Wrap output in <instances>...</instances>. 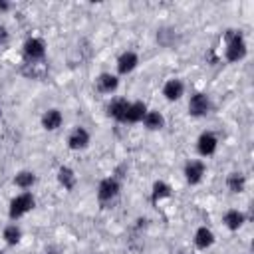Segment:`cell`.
Listing matches in <instances>:
<instances>
[{"instance_id": "cell-1", "label": "cell", "mask_w": 254, "mask_h": 254, "mask_svg": "<svg viewBox=\"0 0 254 254\" xmlns=\"http://www.w3.org/2000/svg\"><path fill=\"white\" fill-rule=\"evenodd\" d=\"M224 42H226V48H224V60L226 62L236 64V62L246 58L248 46H246V40H244L240 30H228L224 34Z\"/></svg>"}, {"instance_id": "cell-20", "label": "cell", "mask_w": 254, "mask_h": 254, "mask_svg": "<svg viewBox=\"0 0 254 254\" xmlns=\"http://www.w3.org/2000/svg\"><path fill=\"white\" fill-rule=\"evenodd\" d=\"M226 189H228L232 194H240V192L246 189V175L240 173V171L228 173V177H226Z\"/></svg>"}, {"instance_id": "cell-16", "label": "cell", "mask_w": 254, "mask_h": 254, "mask_svg": "<svg viewBox=\"0 0 254 254\" xmlns=\"http://www.w3.org/2000/svg\"><path fill=\"white\" fill-rule=\"evenodd\" d=\"M56 177H58L60 187H64V190H73L75 185H77V175H75V171H73L71 167H67V165L60 167Z\"/></svg>"}, {"instance_id": "cell-15", "label": "cell", "mask_w": 254, "mask_h": 254, "mask_svg": "<svg viewBox=\"0 0 254 254\" xmlns=\"http://www.w3.org/2000/svg\"><path fill=\"white\" fill-rule=\"evenodd\" d=\"M62 123H64V115H62L60 109L52 107V109L44 111V115H42V127L46 131H56V129L62 127Z\"/></svg>"}, {"instance_id": "cell-21", "label": "cell", "mask_w": 254, "mask_h": 254, "mask_svg": "<svg viewBox=\"0 0 254 254\" xmlns=\"http://www.w3.org/2000/svg\"><path fill=\"white\" fill-rule=\"evenodd\" d=\"M36 181H38L36 173H34V171H28V169H24V171H18V173L14 175V185H16L18 189H22V190H28V189H32V187L36 185Z\"/></svg>"}, {"instance_id": "cell-6", "label": "cell", "mask_w": 254, "mask_h": 254, "mask_svg": "<svg viewBox=\"0 0 254 254\" xmlns=\"http://www.w3.org/2000/svg\"><path fill=\"white\" fill-rule=\"evenodd\" d=\"M183 175H185V181H187L190 187L198 185V183L204 179V175H206V165H204V161H200V159H190V161H187Z\"/></svg>"}, {"instance_id": "cell-5", "label": "cell", "mask_w": 254, "mask_h": 254, "mask_svg": "<svg viewBox=\"0 0 254 254\" xmlns=\"http://www.w3.org/2000/svg\"><path fill=\"white\" fill-rule=\"evenodd\" d=\"M187 109H189V115L190 117H196V119L198 117H206L210 113V109H212V101H210V97L206 93L196 91V93L190 95Z\"/></svg>"}, {"instance_id": "cell-27", "label": "cell", "mask_w": 254, "mask_h": 254, "mask_svg": "<svg viewBox=\"0 0 254 254\" xmlns=\"http://www.w3.org/2000/svg\"><path fill=\"white\" fill-rule=\"evenodd\" d=\"M0 117H2V105H0Z\"/></svg>"}, {"instance_id": "cell-2", "label": "cell", "mask_w": 254, "mask_h": 254, "mask_svg": "<svg viewBox=\"0 0 254 254\" xmlns=\"http://www.w3.org/2000/svg\"><path fill=\"white\" fill-rule=\"evenodd\" d=\"M34 206H36V196H34L30 190H24V192L16 194V196L10 200L8 216H10V220H18V218H22L24 214H28L30 210H34Z\"/></svg>"}, {"instance_id": "cell-4", "label": "cell", "mask_w": 254, "mask_h": 254, "mask_svg": "<svg viewBox=\"0 0 254 254\" xmlns=\"http://www.w3.org/2000/svg\"><path fill=\"white\" fill-rule=\"evenodd\" d=\"M22 56H24V62L28 64L46 62V42L42 38H28L22 46Z\"/></svg>"}, {"instance_id": "cell-24", "label": "cell", "mask_w": 254, "mask_h": 254, "mask_svg": "<svg viewBox=\"0 0 254 254\" xmlns=\"http://www.w3.org/2000/svg\"><path fill=\"white\" fill-rule=\"evenodd\" d=\"M6 42H8V30H6V26H0V48H2Z\"/></svg>"}, {"instance_id": "cell-8", "label": "cell", "mask_w": 254, "mask_h": 254, "mask_svg": "<svg viewBox=\"0 0 254 254\" xmlns=\"http://www.w3.org/2000/svg\"><path fill=\"white\" fill-rule=\"evenodd\" d=\"M216 147H218V139L212 131H202L196 139V153L200 157H210L216 153Z\"/></svg>"}, {"instance_id": "cell-14", "label": "cell", "mask_w": 254, "mask_h": 254, "mask_svg": "<svg viewBox=\"0 0 254 254\" xmlns=\"http://www.w3.org/2000/svg\"><path fill=\"white\" fill-rule=\"evenodd\" d=\"M214 232L208 228V226H198L194 230V236H192V242H194V248L196 250H206L214 244Z\"/></svg>"}, {"instance_id": "cell-10", "label": "cell", "mask_w": 254, "mask_h": 254, "mask_svg": "<svg viewBox=\"0 0 254 254\" xmlns=\"http://www.w3.org/2000/svg\"><path fill=\"white\" fill-rule=\"evenodd\" d=\"M93 85H95V89H97L99 93H103V95H109V93H113V91L119 87V77H117L115 73L103 71V73H99V75L95 77Z\"/></svg>"}, {"instance_id": "cell-3", "label": "cell", "mask_w": 254, "mask_h": 254, "mask_svg": "<svg viewBox=\"0 0 254 254\" xmlns=\"http://www.w3.org/2000/svg\"><path fill=\"white\" fill-rule=\"evenodd\" d=\"M119 192H121V183H119V179H115L113 175L101 179L99 185H97V200H99L101 206L111 204V202L119 196Z\"/></svg>"}, {"instance_id": "cell-12", "label": "cell", "mask_w": 254, "mask_h": 254, "mask_svg": "<svg viewBox=\"0 0 254 254\" xmlns=\"http://www.w3.org/2000/svg\"><path fill=\"white\" fill-rule=\"evenodd\" d=\"M163 95L167 101H179L185 95V83L179 77H171L163 85Z\"/></svg>"}, {"instance_id": "cell-9", "label": "cell", "mask_w": 254, "mask_h": 254, "mask_svg": "<svg viewBox=\"0 0 254 254\" xmlns=\"http://www.w3.org/2000/svg\"><path fill=\"white\" fill-rule=\"evenodd\" d=\"M129 103H131V101H127L125 97H115V99H111V101L105 105L107 117L115 119L117 123H125V115H127V109H129Z\"/></svg>"}, {"instance_id": "cell-7", "label": "cell", "mask_w": 254, "mask_h": 254, "mask_svg": "<svg viewBox=\"0 0 254 254\" xmlns=\"http://www.w3.org/2000/svg\"><path fill=\"white\" fill-rule=\"evenodd\" d=\"M89 141H91L89 131L81 125H75L67 135V149L69 151H83L89 147Z\"/></svg>"}, {"instance_id": "cell-25", "label": "cell", "mask_w": 254, "mask_h": 254, "mask_svg": "<svg viewBox=\"0 0 254 254\" xmlns=\"http://www.w3.org/2000/svg\"><path fill=\"white\" fill-rule=\"evenodd\" d=\"M12 8V4L8 2V0H0V14H4V12H8Z\"/></svg>"}, {"instance_id": "cell-13", "label": "cell", "mask_w": 254, "mask_h": 254, "mask_svg": "<svg viewBox=\"0 0 254 254\" xmlns=\"http://www.w3.org/2000/svg\"><path fill=\"white\" fill-rule=\"evenodd\" d=\"M246 222V214L238 208H228L224 214H222V224L230 230V232H236L242 228V224Z\"/></svg>"}, {"instance_id": "cell-23", "label": "cell", "mask_w": 254, "mask_h": 254, "mask_svg": "<svg viewBox=\"0 0 254 254\" xmlns=\"http://www.w3.org/2000/svg\"><path fill=\"white\" fill-rule=\"evenodd\" d=\"M175 40H177V34H175V30H171V28H161V30L157 32V42H159L161 46H165V48L175 46Z\"/></svg>"}, {"instance_id": "cell-19", "label": "cell", "mask_w": 254, "mask_h": 254, "mask_svg": "<svg viewBox=\"0 0 254 254\" xmlns=\"http://www.w3.org/2000/svg\"><path fill=\"white\" fill-rule=\"evenodd\" d=\"M141 123L145 125L147 131H161L165 127V117L157 109H147V113H145V117H143Z\"/></svg>"}, {"instance_id": "cell-28", "label": "cell", "mask_w": 254, "mask_h": 254, "mask_svg": "<svg viewBox=\"0 0 254 254\" xmlns=\"http://www.w3.org/2000/svg\"><path fill=\"white\" fill-rule=\"evenodd\" d=\"M0 254H2V252H0Z\"/></svg>"}, {"instance_id": "cell-26", "label": "cell", "mask_w": 254, "mask_h": 254, "mask_svg": "<svg viewBox=\"0 0 254 254\" xmlns=\"http://www.w3.org/2000/svg\"><path fill=\"white\" fill-rule=\"evenodd\" d=\"M44 254H58L56 250H48V252H44Z\"/></svg>"}, {"instance_id": "cell-22", "label": "cell", "mask_w": 254, "mask_h": 254, "mask_svg": "<svg viewBox=\"0 0 254 254\" xmlns=\"http://www.w3.org/2000/svg\"><path fill=\"white\" fill-rule=\"evenodd\" d=\"M2 238H4V242L8 244V246H16V244H20V240H22V230H20V226L18 224H6L4 226V230H2Z\"/></svg>"}, {"instance_id": "cell-18", "label": "cell", "mask_w": 254, "mask_h": 254, "mask_svg": "<svg viewBox=\"0 0 254 254\" xmlns=\"http://www.w3.org/2000/svg\"><path fill=\"white\" fill-rule=\"evenodd\" d=\"M171 194H173V189H171L169 183H165V181H155L153 183V187H151V202L153 204H159V202L171 198Z\"/></svg>"}, {"instance_id": "cell-11", "label": "cell", "mask_w": 254, "mask_h": 254, "mask_svg": "<svg viewBox=\"0 0 254 254\" xmlns=\"http://www.w3.org/2000/svg\"><path fill=\"white\" fill-rule=\"evenodd\" d=\"M137 65H139V56H137L133 50L123 52V54L117 58V64H115L119 75H127V73H131Z\"/></svg>"}, {"instance_id": "cell-17", "label": "cell", "mask_w": 254, "mask_h": 254, "mask_svg": "<svg viewBox=\"0 0 254 254\" xmlns=\"http://www.w3.org/2000/svg\"><path fill=\"white\" fill-rule=\"evenodd\" d=\"M145 113H147L145 101H131V103H129V109H127V115H125V123H127V125L141 123L143 117H145Z\"/></svg>"}]
</instances>
